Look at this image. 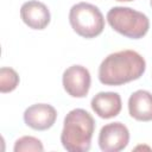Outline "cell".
Returning a JSON list of instances; mask_svg holds the SVG:
<instances>
[{
  "label": "cell",
  "instance_id": "1",
  "mask_svg": "<svg viewBox=\"0 0 152 152\" xmlns=\"http://www.w3.org/2000/svg\"><path fill=\"white\" fill-rule=\"evenodd\" d=\"M146 70L144 57L134 50L116 51L101 62L99 66V81L104 86H122L135 81Z\"/></svg>",
  "mask_w": 152,
  "mask_h": 152
},
{
  "label": "cell",
  "instance_id": "2",
  "mask_svg": "<svg viewBox=\"0 0 152 152\" xmlns=\"http://www.w3.org/2000/svg\"><path fill=\"white\" fill-rule=\"evenodd\" d=\"M95 131V120L86 109L75 108L70 110L63 124L61 142L69 152H87L91 145Z\"/></svg>",
  "mask_w": 152,
  "mask_h": 152
},
{
  "label": "cell",
  "instance_id": "3",
  "mask_svg": "<svg viewBox=\"0 0 152 152\" xmlns=\"http://www.w3.org/2000/svg\"><path fill=\"white\" fill-rule=\"evenodd\" d=\"M107 21L114 31L131 39L142 38L150 28L146 14L125 6L112 7L107 13Z\"/></svg>",
  "mask_w": 152,
  "mask_h": 152
},
{
  "label": "cell",
  "instance_id": "4",
  "mask_svg": "<svg viewBox=\"0 0 152 152\" xmlns=\"http://www.w3.org/2000/svg\"><path fill=\"white\" fill-rule=\"evenodd\" d=\"M69 23L81 37L90 39L100 36L104 28V18L99 7L89 2H78L69 11Z\"/></svg>",
  "mask_w": 152,
  "mask_h": 152
},
{
  "label": "cell",
  "instance_id": "5",
  "mask_svg": "<svg viewBox=\"0 0 152 152\" xmlns=\"http://www.w3.org/2000/svg\"><path fill=\"white\" fill-rule=\"evenodd\" d=\"M129 142V131L122 122L104 125L99 133V146L103 152H119Z\"/></svg>",
  "mask_w": 152,
  "mask_h": 152
},
{
  "label": "cell",
  "instance_id": "6",
  "mask_svg": "<svg viewBox=\"0 0 152 152\" xmlns=\"http://www.w3.org/2000/svg\"><path fill=\"white\" fill-rule=\"evenodd\" d=\"M64 90L72 97H84L89 93L91 77L86 66L71 65L66 68L62 76Z\"/></svg>",
  "mask_w": 152,
  "mask_h": 152
},
{
  "label": "cell",
  "instance_id": "7",
  "mask_svg": "<svg viewBox=\"0 0 152 152\" xmlns=\"http://www.w3.org/2000/svg\"><path fill=\"white\" fill-rule=\"evenodd\" d=\"M57 119V110L48 103H36L24 112V122L36 131H45L53 126Z\"/></svg>",
  "mask_w": 152,
  "mask_h": 152
},
{
  "label": "cell",
  "instance_id": "8",
  "mask_svg": "<svg viewBox=\"0 0 152 152\" xmlns=\"http://www.w3.org/2000/svg\"><path fill=\"white\" fill-rule=\"evenodd\" d=\"M21 20L33 30H44L51 20L48 6L38 0H30L23 4L20 8Z\"/></svg>",
  "mask_w": 152,
  "mask_h": 152
},
{
  "label": "cell",
  "instance_id": "9",
  "mask_svg": "<svg viewBox=\"0 0 152 152\" xmlns=\"http://www.w3.org/2000/svg\"><path fill=\"white\" fill-rule=\"evenodd\" d=\"M90 106L97 116L112 119L118 116L121 112V96L114 91H100L91 99Z\"/></svg>",
  "mask_w": 152,
  "mask_h": 152
},
{
  "label": "cell",
  "instance_id": "10",
  "mask_svg": "<svg viewBox=\"0 0 152 152\" xmlns=\"http://www.w3.org/2000/svg\"><path fill=\"white\" fill-rule=\"evenodd\" d=\"M128 113L137 121H152V94L139 89L128 99Z\"/></svg>",
  "mask_w": 152,
  "mask_h": 152
},
{
  "label": "cell",
  "instance_id": "11",
  "mask_svg": "<svg viewBox=\"0 0 152 152\" xmlns=\"http://www.w3.org/2000/svg\"><path fill=\"white\" fill-rule=\"evenodd\" d=\"M19 84V75L18 72L7 66H2L0 69V91L10 93L13 91Z\"/></svg>",
  "mask_w": 152,
  "mask_h": 152
},
{
  "label": "cell",
  "instance_id": "12",
  "mask_svg": "<svg viewBox=\"0 0 152 152\" xmlns=\"http://www.w3.org/2000/svg\"><path fill=\"white\" fill-rule=\"evenodd\" d=\"M44 146L38 138L31 135H24L19 138L14 142L13 151L14 152H24V151H43Z\"/></svg>",
  "mask_w": 152,
  "mask_h": 152
},
{
  "label": "cell",
  "instance_id": "13",
  "mask_svg": "<svg viewBox=\"0 0 152 152\" xmlns=\"http://www.w3.org/2000/svg\"><path fill=\"white\" fill-rule=\"evenodd\" d=\"M116 1H126L127 2V1H133V0H116Z\"/></svg>",
  "mask_w": 152,
  "mask_h": 152
},
{
  "label": "cell",
  "instance_id": "14",
  "mask_svg": "<svg viewBox=\"0 0 152 152\" xmlns=\"http://www.w3.org/2000/svg\"><path fill=\"white\" fill-rule=\"evenodd\" d=\"M150 5H151V7H152V0H150Z\"/></svg>",
  "mask_w": 152,
  "mask_h": 152
}]
</instances>
